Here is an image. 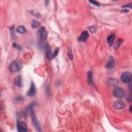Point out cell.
Instances as JSON below:
<instances>
[{
  "label": "cell",
  "mask_w": 132,
  "mask_h": 132,
  "mask_svg": "<svg viewBox=\"0 0 132 132\" xmlns=\"http://www.w3.org/2000/svg\"><path fill=\"white\" fill-rule=\"evenodd\" d=\"M22 68L21 63L17 59L12 61L9 66L10 70L12 72H18L20 71Z\"/></svg>",
  "instance_id": "1"
},
{
  "label": "cell",
  "mask_w": 132,
  "mask_h": 132,
  "mask_svg": "<svg viewBox=\"0 0 132 132\" xmlns=\"http://www.w3.org/2000/svg\"><path fill=\"white\" fill-rule=\"evenodd\" d=\"M112 93L115 97L118 98V99H120V98L123 97L124 92L122 88L116 86L115 87L114 89L113 90Z\"/></svg>",
  "instance_id": "2"
},
{
  "label": "cell",
  "mask_w": 132,
  "mask_h": 132,
  "mask_svg": "<svg viewBox=\"0 0 132 132\" xmlns=\"http://www.w3.org/2000/svg\"><path fill=\"white\" fill-rule=\"evenodd\" d=\"M37 35L39 39L41 41H44L46 39L48 36V33L44 27H41L37 32Z\"/></svg>",
  "instance_id": "3"
},
{
  "label": "cell",
  "mask_w": 132,
  "mask_h": 132,
  "mask_svg": "<svg viewBox=\"0 0 132 132\" xmlns=\"http://www.w3.org/2000/svg\"><path fill=\"white\" fill-rule=\"evenodd\" d=\"M30 112H31V118H32V121L33 124L34 125V126L37 130L38 131H41L40 127L39 122L37 121V119L35 112H34L33 110H32Z\"/></svg>",
  "instance_id": "4"
},
{
  "label": "cell",
  "mask_w": 132,
  "mask_h": 132,
  "mask_svg": "<svg viewBox=\"0 0 132 132\" xmlns=\"http://www.w3.org/2000/svg\"><path fill=\"white\" fill-rule=\"evenodd\" d=\"M132 75L128 72H124L121 76V81L125 83H130L132 81Z\"/></svg>",
  "instance_id": "5"
},
{
  "label": "cell",
  "mask_w": 132,
  "mask_h": 132,
  "mask_svg": "<svg viewBox=\"0 0 132 132\" xmlns=\"http://www.w3.org/2000/svg\"><path fill=\"white\" fill-rule=\"evenodd\" d=\"M17 128L18 130L20 132H27V126L24 122H20L18 121L17 122Z\"/></svg>",
  "instance_id": "6"
},
{
  "label": "cell",
  "mask_w": 132,
  "mask_h": 132,
  "mask_svg": "<svg viewBox=\"0 0 132 132\" xmlns=\"http://www.w3.org/2000/svg\"><path fill=\"white\" fill-rule=\"evenodd\" d=\"M113 107L117 109H122L125 108V104L123 101L118 100L114 102L113 104Z\"/></svg>",
  "instance_id": "7"
},
{
  "label": "cell",
  "mask_w": 132,
  "mask_h": 132,
  "mask_svg": "<svg viewBox=\"0 0 132 132\" xmlns=\"http://www.w3.org/2000/svg\"><path fill=\"white\" fill-rule=\"evenodd\" d=\"M118 81L115 78H109L107 81V84L109 87H116L118 84Z\"/></svg>",
  "instance_id": "8"
},
{
  "label": "cell",
  "mask_w": 132,
  "mask_h": 132,
  "mask_svg": "<svg viewBox=\"0 0 132 132\" xmlns=\"http://www.w3.org/2000/svg\"><path fill=\"white\" fill-rule=\"evenodd\" d=\"M36 89L35 85L33 82H32L29 89L27 93V96L29 97H33L36 94Z\"/></svg>",
  "instance_id": "9"
},
{
  "label": "cell",
  "mask_w": 132,
  "mask_h": 132,
  "mask_svg": "<svg viewBox=\"0 0 132 132\" xmlns=\"http://www.w3.org/2000/svg\"><path fill=\"white\" fill-rule=\"evenodd\" d=\"M89 37V33L86 30L83 31L82 34L81 36H79L78 38V40L80 41H85Z\"/></svg>",
  "instance_id": "10"
},
{
  "label": "cell",
  "mask_w": 132,
  "mask_h": 132,
  "mask_svg": "<svg viewBox=\"0 0 132 132\" xmlns=\"http://www.w3.org/2000/svg\"><path fill=\"white\" fill-rule=\"evenodd\" d=\"M115 66V60L112 57H110L106 64V68L108 69L112 68Z\"/></svg>",
  "instance_id": "11"
},
{
  "label": "cell",
  "mask_w": 132,
  "mask_h": 132,
  "mask_svg": "<svg viewBox=\"0 0 132 132\" xmlns=\"http://www.w3.org/2000/svg\"><path fill=\"white\" fill-rule=\"evenodd\" d=\"M14 83H15V84L18 87H22L23 86L22 77H21L20 75L18 76L17 78H16L15 79Z\"/></svg>",
  "instance_id": "12"
},
{
  "label": "cell",
  "mask_w": 132,
  "mask_h": 132,
  "mask_svg": "<svg viewBox=\"0 0 132 132\" xmlns=\"http://www.w3.org/2000/svg\"><path fill=\"white\" fill-rule=\"evenodd\" d=\"M115 37H116V35L115 34L112 33V34H110L109 36H108V37H107V41L110 45H112L113 44V41H114V40L115 39Z\"/></svg>",
  "instance_id": "13"
},
{
  "label": "cell",
  "mask_w": 132,
  "mask_h": 132,
  "mask_svg": "<svg viewBox=\"0 0 132 132\" xmlns=\"http://www.w3.org/2000/svg\"><path fill=\"white\" fill-rule=\"evenodd\" d=\"M16 32L19 34H23L26 33V32H27V30L24 26H23L22 25H19L17 27Z\"/></svg>",
  "instance_id": "14"
},
{
  "label": "cell",
  "mask_w": 132,
  "mask_h": 132,
  "mask_svg": "<svg viewBox=\"0 0 132 132\" xmlns=\"http://www.w3.org/2000/svg\"><path fill=\"white\" fill-rule=\"evenodd\" d=\"M87 76H88V84L90 85H93V73L91 71H89L87 73Z\"/></svg>",
  "instance_id": "15"
},
{
  "label": "cell",
  "mask_w": 132,
  "mask_h": 132,
  "mask_svg": "<svg viewBox=\"0 0 132 132\" xmlns=\"http://www.w3.org/2000/svg\"><path fill=\"white\" fill-rule=\"evenodd\" d=\"M31 25L33 28L36 29L40 25V23L38 21H37L36 20H33L32 21Z\"/></svg>",
  "instance_id": "16"
},
{
  "label": "cell",
  "mask_w": 132,
  "mask_h": 132,
  "mask_svg": "<svg viewBox=\"0 0 132 132\" xmlns=\"http://www.w3.org/2000/svg\"><path fill=\"white\" fill-rule=\"evenodd\" d=\"M46 56H47V58L49 59H51L53 58V54H52L51 51L50 50V48L49 47H48L47 50V53H46Z\"/></svg>",
  "instance_id": "17"
},
{
  "label": "cell",
  "mask_w": 132,
  "mask_h": 132,
  "mask_svg": "<svg viewBox=\"0 0 132 132\" xmlns=\"http://www.w3.org/2000/svg\"><path fill=\"white\" fill-rule=\"evenodd\" d=\"M68 56L70 59L72 60L73 59V54H72V51L71 47H69L68 49Z\"/></svg>",
  "instance_id": "18"
},
{
  "label": "cell",
  "mask_w": 132,
  "mask_h": 132,
  "mask_svg": "<svg viewBox=\"0 0 132 132\" xmlns=\"http://www.w3.org/2000/svg\"><path fill=\"white\" fill-rule=\"evenodd\" d=\"M58 51H59V49H58V48H56V49H55V50L54 51V53L53 54V58H54L57 56L58 53Z\"/></svg>",
  "instance_id": "19"
},
{
  "label": "cell",
  "mask_w": 132,
  "mask_h": 132,
  "mask_svg": "<svg viewBox=\"0 0 132 132\" xmlns=\"http://www.w3.org/2000/svg\"><path fill=\"white\" fill-rule=\"evenodd\" d=\"M89 29H90L91 32L94 33V32H95L96 31L97 29H96V27H94V26H91L90 28H89Z\"/></svg>",
  "instance_id": "20"
},
{
  "label": "cell",
  "mask_w": 132,
  "mask_h": 132,
  "mask_svg": "<svg viewBox=\"0 0 132 132\" xmlns=\"http://www.w3.org/2000/svg\"><path fill=\"white\" fill-rule=\"evenodd\" d=\"M89 2L91 3H92V4H93L94 5L97 6H100L99 4L97 2H96V1H90Z\"/></svg>",
  "instance_id": "21"
},
{
  "label": "cell",
  "mask_w": 132,
  "mask_h": 132,
  "mask_svg": "<svg viewBox=\"0 0 132 132\" xmlns=\"http://www.w3.org/2000/svg\"><path fill=\"white\" fill-rule=\"evenodd\" d=\"M13 47H14L15 48H16V49H18V50H20L21 49V47H20V46L19 45L17 44H13Z\"/></svg>",
  "instance_id": "22"
},
{
  "label": "cell",
  "mask_w": 132,
  "mask_h": 132,
  "mask_svg": "<svg viewBox=\"0 0 132 132\" xmlns=\"http://www.w3.org/2000/svg\"><path fill=\"white\" fill-rule=\"evenodd\" d=\"M30 11V12H32V13H30L31 14H32L33 15H34V16H36V17H38V15H39L38 14V13H35L34 11H33V10H31V11Z\"/></svg>",
  "instance_id": "23"
},
{
  "label": "cell",
  "mask_w": 132,
  "mask_h": 132,
  "mask_svg": "<svg viewBox=\"0 0 132 132\" xmlns=\"http://www.w3.org/2000/svg\"><path fill=\"white\" fill-rule=\"evenodd\" d=\"M122 7H127V8H132V4H127L126 5H124V6H123Z\"/></svg>",
  "instance_id": "24"
},
{
  "label": "cell",
  "mask_w": 132,
  "mask_h": 132,
  "mask_svg": "<svg viewBox=\"0 0 132 132\" xmlns=\"http://www.w3.org/2000/svg\"><path fill=\"white\" fill-rule=\"evenodd\" d=\"M129 12V10L127 9H124V10H121V13H127Z\"/></svg>",
  "instance_id": "25"
},
{
  "label": "cell",
  "mask_w": 132,
  "mask_h": 132,
  "mask_svg": "<svg viewBox=\"0 0 132 132\" xmlns=\"http://www.w3.org/2000/svg\"><path fill=\"white\" fill-rule=\"evenodd\" d=\"M131 108H132V106H130V112H132V110H131Z\"/></svg>",
  "instance_id": "26"
}]
</instances>
